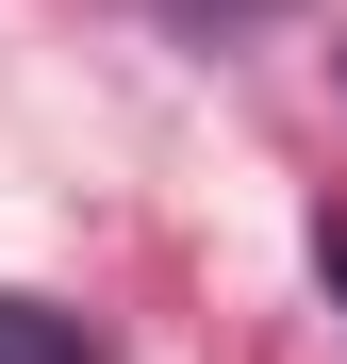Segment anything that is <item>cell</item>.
<instances>
[{"mask_svg": "<svg viewBox=\"0 0 347 364\" xmlns=\"http://www.w3.org/2000/svg\"><path fill=\"white\" fill-rule=\"evenodd\" d=\"M331 282H347V232H331Z\"/></svg>", "mask_w": 347, "mask_h": 364, "instance_id": "obj_2", "label": "cell"}, {"mask_svg": "<svg viewBox=\"0 0 347 364\" xmlns=\"http://www.w3.org/2000/svg\"><path fill=\"white\" fill-rule=\"evenodd\" d=\"M0 364H99L83 315H50V298H0Z\"/></svg>", "mask_w": 347, "mask_h": 364, "instance_id": "obj_1", "label": "cell"}]
</instances>
